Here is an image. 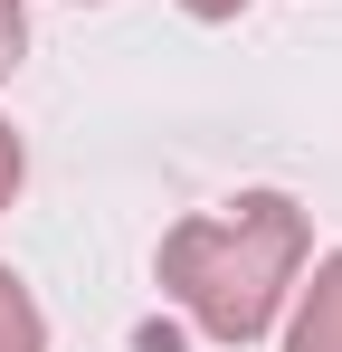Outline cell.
Here are the masks:
<instances>
[{
	"mask_svg": "<svg viewBox=\"0 0 342 352\" xmlns=\"http://www.w3.org/2000/svg\"><path fill=\"white\" fill-rule=\"evenodd\" d=\"M19 181H29V143L10 133V115H0V210L19 200Z\"/></svg>",
	"mask_w": 342,
	"mask_h": 352,
	"instance_id": "cell-5",
	"label": "cell"
},
{
	"mask_svg": "<svg viewBox=\"0 0 342 352\" xmlns=\"http://www.w3.org/2000/svg\"><path fill=\"white\" fill-rule=\"evenodd\" d=\"M304 257H314L304 210H295L285 190H238V200L190 210V219L162 238V295L209 333V343L247 352L257 333H276Z\"/></svg>",
	"mask_w": 342,
	"mask_h": 352,
	"instance_id": "cell-1",
	"label": "cell"
},
{
	"mask_svg": "<svg viewBox=\"0 0 342 352\" xmlns=\"http://www.w3.org/2000/svg\"><path fill=\"white\" fill-rule=\"evenodd\" d=\"M285 352H342V248L333 257H304V276L285 295Z\"/></svg>",
	"mask_w": 342,
	"mask_h": 352,
	"instance_id": "cell-2",
	"label": "cell"
},
{
	"mask_svg": "<svg viewBox=\"0 0 342 352\" xmlns=\"http://www.w3.org/2000/svg\"><path fill=\"white\" fill-rule=\"evenodd\" d=\"M19 58H29V0H0V86L19 76Z\"/></svg>",
	"mask_w": 342,
	"mask_h": 352,
	"instance_id": "cell-4",
	"label": "cell"
},
{
	"mask_svg": "<svg viewBox=\"0 0 342 352\" xmlns=\"http://www.w3.org/2000/svg\"><path fill=\"white\" fill-rule=\"evenodd\" d=\"M181 10H190V19H209V29H219V19H238V10H247V0H181Z\"/></svg>",
	"mask_w": 342,
	"mask_h": 352,
	"instance_id": "cell-6",
	"label": "cell"
},
{
	"mask_svg": "<svg viewBox=\"0 0 342 352\" xmlns=\"http://www.w3.org/2000/svg\"><path fill=\"white\" fill-rule=\"evenodd\" d=\"M0 352H48V314L19 267H0Z\"/></svg>",
	"mask_w": 342,
	"mask_h": 352,
	"instance_id": "cell-3",
	"label": "cell"
}]
</instances>
